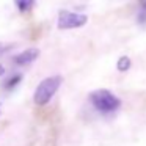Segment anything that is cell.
<instances>
[{
	"label": "cell",
	"instance_id": "obj_1",
	"mask_svg": "<svg viewBox=\"0 0 146 146\" xmlns=\"http://www.w3.org/2000/svg\"><path fill=\"white\" fill-rule=\"evenodd\" d=\"M61 76H52V77H47L44 79L35 90V96H33V101H35L36 105H46L49 104L54 94L58 91L61 85Z\"/></svg>",
	"mask_w": 146,
	"mask_h": 146
},
{
	"label": "cell",
	"instance_id": "obj_2",
	"mask_svg": "<svg viewBox=\"0 0 146 146\" xmlns=\"http://www.w3.org/2000/svg\"><path fill=\"white\" fill-rule=\"evenodd\" d=\"M90 101L94 105V108H98L102 113H111V111L118 110L121 105V101L108 90H96V91H93L90 94Z\"/></svg>",
	"mask_w": 146,
	"mask_h": 146
},
{
	"label": "cell",
	"instance_id": "obj_3",
	"mask_svg": "<svg viewBox=\"0 0 146 146\" xmlns=\"http://www.w3.org/2000/svg\"><path fill=\"white\" fill-rule=\"evenodd\" d=\"M88 22V16L86 14H79V13H72V11H60L58 14V29L60 30H69V29H79L83 27Z\"/></svg>",
	"mask_w": 146,
	"mask_h": 146
},
{
	"label": "cell",
	"instance_id": "obj_4",
	"mask_svg": "<svg viewBox=\"0 0 146 146\" xmlns=\"http://www.w3.org/2000/svg\"><path fill=\"white\" fill-rule=\"evenodd\" d=\"M38 57H39V49L30 47V49H25L24 52H21V54H17L16 57H13V63L24 66V64L33 63V61H35Z\"/></svg>",
	"mask_w": 146,
	"mask_h": 146
},
{
	"label": "cell",
	"instance_id": "obj_5",
	"mask_svg": "<svg viewBox=\"0 0 146 146\" xmlns=\"http://www.w3.org/2000/svg\"><path fill=\"white\" fill-rule=\"evenodd\" d=\"M14 3H16L17 10L25 13V11L32 10L33 5H35V0H14Z\"/></svg>",
	"mask_w": 146,
	"mask_h": 146
},
{
	"label": "cell",
	"instance_id": "obj_6",
	"mask_svg": "<svg viewBox=\"0 0 146 146\" xmlns=\"http://www.w3.org/2000/svg\"><path fill=\"white\" fill-rule=\"evenodd\" d=\"M130 58L129 57H126V55H124V57H121L119 60H118V63H116V68H118V71H127L130 68Z\"/></svg>",
	"mask_w": 146,
	"mask_h": 146
},
{
	"label": "cell",
	"instance_id": "obj_7",
	"mask_svg": "<svg viewBox=\"0 0 146 146\" xmlns=\"http://www.w3.org/2000/svg\"><path fill=\"white\" fill-rule=\"evenodd\" d=\"M21 79H22V76H21V74L13 76V77H11V80H8V82L5 83V86H7V88H13L14 85H17V83L21 82Z\"/></svg>",
	"mask_w": 146,
	"mask_h": 146
},
{
	"label": "cell",
	"instance_id": "obj_8",
	"mask_svg": "<svg viewBox=\"0 0 146 146\" xmlns=\"http://www.w3.org/2000/svg\"><path fill=\"white\" fill-rule=\"evenodd\" d=\"M8 50V46H3V44H0V57L5 54V52Z\"/></svg>",
	"mask_w": 146,
	"mask_h": 146
},
{
	"label": "cell",
	"instance_id": "obj_9",
	"mask_svg": "<svg viewBox=\"0 0 146 146\" xmlns=\"http://www.w3.org/2000/svg\"><path fill=\"white\" fill-rule=\"evenodd\" d=\"M3 72H5V68L2 66V64H0V76H2V74H3Z\"/></svg>",
	"mask_w": 146,
	"mask_h": 146
},
{
	"label": "cell",
	"instance_id": "obj_10",
	"mask_svg": "<svg viewBox=\"0 0 146 146\" xmlns=\"http://www.w3.org/2000/svg\"><path fill=\"white\" fill-rule=\"evenodd\" d=\"M143 10H146V0L143 2Z\"/></svg>",
	"mask_w": 146,
	"mask_h": 146
},
{
	"label": "cell",
	"instance_id": "obj_11",
	"mask_svg": "<svg viewBox=\"0 0 146 146\" xmlns=\"http://www.w3.org/2000/svg\"><path fill=\"white\" fill-rule=\"evenodd\" d=\"M0 111H2V104H0Z\"/></svg>",
	"mask_w": 146,
	"mask_h": 146
}]
</instances>
